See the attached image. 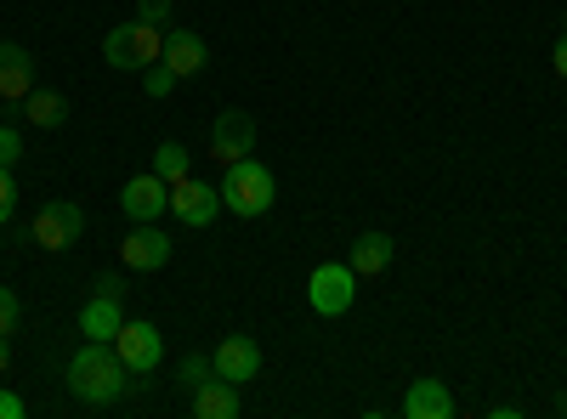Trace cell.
Segmentation results:
<instances>
[{"label":"cell","mask_w":567,"mask_h":419,"mask_svg":"<svg viewBox=\"0 0 567 419\" xmlns=\"http://www.w3.org/2000/svg\"><path fill=\"white\" fill-rule=\"evenodd\" d=\"M131 386V368L120 363L114 341H85L74 357H69V391L85 402V408H109L120 402Z\"/></svg>","instance_id":"obj_1"},{"label":"cell","mask_w":567,"mask_h":419,"mask_svg":"<svg viewBox=\"0 0 567 419\" xmlns=\"http://www.w3.org/2000/svg\"><path fill=\"white\" fill-rule=\"evenodd\" d=\"M278 199V176L261 165V159H233L227 176H221V210H233L239 221H256L267 216Z\"/></svg>","instance_id":"obj_2"},{"label":"cell","mask_w":567,"mask_h":419,"mask_svg":"<svg viewBox=\"0 0 567 419\" xmlns=\"http://www.w3.org/2000/svg\"><path fill=\"white\" fill-rule=\"evenodd\" d=\"M159 57H165V29H154V23H114L103 34V63L120 69V74L148 69Z\"/></svg>","instance_id":"obj_3"},{"label":"cell","mask_w":567,"mask_h":419,"mask_svg":"<svg viewBox=\"0 0 567 419\" xmlns=\"http://www.w3.org/2000/svg\"><path fill=\"white\" fill-rule=\"evenodd\" d=\"M352 301H358V272H352L347 261L312 266V277H307V306H312L318 317H347Z\"/></svg>","instance_id":"obj_4"},{"label":"cell","mask_w":567,"mask_h":419,"mask_svg":"<svg viewBox=\"0 0 567 419\" xmlns=\"http://www.w3.org/2000/svg\"><path fill=\"white\" fill-rule=\"evenodd\" d=\"M80 232H85V210H80L74 199H52V205H40V210L29 216V239H34L40 250H52V255L74 250Z\"/></svg>","instance_id":"obj_5"},{"label":"cell","mask_w":567,"mask_h":419,"mask_svg":"<svg viewBox=\"0 0 567 419\" xmlns=\"http://www.w3.org/2000/svg\"><path fill=\"white\" fill-rule=\"evenodd\" d=\"M171 216L182 227H210L221 216V188H210V181H194V176H176L171 181Z\"/></svg>","instance_id":"obj_6"},{"label":"cell","mask_w":567,"mask_h":419,"mask_svg":"<svg viewBox=\"0 0 567 419\" xmlns=\"http://www.w3.org/2000/svg\"><path fill=\"white\" fill-rule=\"evenodd\" d=\"M114 352H120V363L131 368V375H154V368H159V357H165V335L154 329L148 317H142V323H120Z\"/></svg>","instance_id":"obj_7"},{"label":"cell","mask_w":567,"mask_h":419,"mask_svg":"<svg viewBox=\"0 0 567 419\" xmlns=\"http://www.w3.org/2000/svg\"><path fill=\"white\" fill-rule=\"evenodd\" d=\"M250 154H256V119L245 108L216 114V125H210V159L233 165V159H250Z\"/></svg>","instance_id":"obj_8"},{"label":"cell","mask_w":567,"mask_h":419,"mask_svg":"<svg viewBox=\"0 0 567 419\" xmlns=\"http://www.w3.org/2000/svg\"><path fill=\"white\" fill-rule=\"evenodd\" d=\"M120 210H125L131 221H159V216L171 210V181L154 176V170L131 176L125 188H120Z\"/></svg>","instance_id":"obj_9"},{"label":"cell","mask_w":567,"mask_h":419,"mask_svg":"<svg viewBox=\"0 0 567 419\" xmlns=\"http://www.w3.org/2000/svg\"><path fill=\"white\" fill-rule=\"evenodd\" d=\"M120 261H125L131 272H159V266L171 261V239H165L154 221H136V227L125 232V244H120Z\"/></svg>","instance_id":"obj_10"},{"label":"cell","mask_w":567,"mask_h":419,"mask_svg":"<svg viewBox=\"0 0 567 419\" xmlns=\"http://www.w3.org/2000/svg\"><path fill=\"white\" fill-rule=\"evenodd\" d=\"M210 363H216V375H221V380L245 386V380L261 375V346H256L250 335H227V341L210 352Z\"/></svg>","instance_id":"obj_11"},{"label":"cell","mask_w":567,"mask_h":419,"mask_svg":"<svg viewBox=\"0 0 567 419\" xmlns=\"http://www.w3.org/2000/svg\"><path fill=\"white\" fill-rule=\"evenodd\" d=\"M29 91H34V57H29V45L0 40V97H7V103H23Z\"/></svg>","instance_id":"obj_12"},{"label":"cell","mask_w":567,"mask_h":419,"mask_svg":"<svg viewBox=\"0 0 567 419\" xmlns=\"http://www.w3.org/2000/svg\"><path fill=\"white\" fill-rule=\"evenodd\" d=\"M403 413H409V419H454L460 402H454V391H449L443 380H414L409 397H403Z\"/></svg>","instance_id":"obj_13"},{"label":"cell","mask_w":567,"mask_h":419,"mask_svg":"<svg viewBox=\"0 0 567 419\" xmlns=\"http://www.w3.org/2000/svg\"><path fill=\"white\" fill-rule=\"evenodd\" d=\"M120 306H125L120 295H103V290H97V295L80 306V335H85V341H114V335H120V323H125Z\"/></svg>","instance_id":"obj_14"},{"label":"cell","mask_w":567,"mask_h":419,"mask_svg":"<svg viewBox=\"0 0 567 419\" xmlns=\"http://www.w3.org/2000/svg\"><path fill=\"white\" fill-rule=\"evenodd\" d=\"M159 63H171V74L176 80H194L199 69H205V40L194 34V29H171L165 34V57Z\"/></svg>","instance_id":"obj_15"},{"label":"cell","mask_w":567,"mask_h":419,"mask_svg":"<svg viewBox=\"0 0 567 419\" xmlns=\"http://www.w3.org/2000/svg\"><path fill=\"white\" fill-rule=\"evenodd\" d=\"M187 397H194V413H199V419H233V413H239V386L221 380V375L199 380Z\"/></svg>","instance_id":"obj_16"},{"label":"cell","mask_w":567,"mask_h":419,"mask_svg":"<svg viewBox=\"0 0 567 419\" xmlns=\"http://www.w3.org/2000/svg\"><path fill=\"white\" fill-rule=\"evenodd\" d=\"M392 239H386V232H363V239L352 244V255H347V266L358 272V277H381L386 266H392Z\"/></svg>","instance_id":"obj_17"},{"label":"cell","mask_w":567,"mask_h":419,"mask_svg":"<svg viewBox=\"0 0 567 419\" xmlns=\"http://www.w3.org/2000/svg\"><path fill=\"white\" fill-rule=\"evenodd\" d=\"M23 114H29V125H40V130H58V125L69 119V103L58 97V91H29Z\"/></svg>","instance_id":"obj_18"},{"label":"cell","mask_w":567,"mask_h":419,"mask_svg":"<svg viewBox=\"0 0 567 419\" xmlns=\"http://www.w3.org/2000/svg\"><path fill=\"white\" fill-rule=\"evenodd\" d=\"M154 176H165V181L187 176V148H182V143H159V148H154Z\"/></svg>","instance_id":"obj_19"},{"label":"cell","mask_w":567,"mask_h":419,"mask_svg":"<svg viewBox=\"0 0 567 419\" xmlns=\"http://www.w3.org/2000/svg\"><path fill=\"white\" fill-rule=\"evenodd\" d=\"M216 375V363H210V352H187L182 357V368H176V380H182V391H194L199 380H210Z\"/></svg>","instance_id":"obj_20"},{"label":"cell","mask_w":567,"mask_h":419,"mask_svg":"<svg viewBox=\"0 0 567 419\" xmlns=\"http://www.w3.org/2000/svg\"><path fill=\"white\" fill-rule=\"evenodd\" d=\"M18 159H23V136L12 125H0V170H18Z\"/></svg>","instance_id":"obj_21"},{"label":"cell","mask_w":567,"mask_h":419,"mask_svg":"<svg viewBox=\"0 0 567 419\" xmlns=\"http://www.w3.org/2000/svg\"><path fill=\"white\" fill-rule=\"evenodd\" d=\"M18 317H23V301H18V290H7V284H0V335H12V329H18Z\"/></svg>","instance_id":"obj_22"},{"label":"cell","mask_w":567,"mask_h":419,"mask_svg":"<svg viewBox=\"0 0 567 419\" xmlns=\"http://www.w3.org/2000/svg\"><path fill=\"white\" fill-rule=\"evenodd\" d=\"M142 74H148V97H171V91H176V74H171V63H148Z\"/></svg>","instance_id":"obj_23"},{"label":"cell","mask_w":567,"mask_h":419,"mask_svg":"<svg viewBox=\"0 0 567 419\" xmlns=\"http://www.w3.org/2000/svg\"><path fill=\"white\" fill-rule=\"evenodd\" d=\"M12 210H18V181H12V170H0V227L12 221Z\"/></svg>","instance_id":"obj_24"},{"label":"cell","mask_w":567,"mask_h":419,"mask_svg":"<svg viewBox=\"0 0 567 419\" xmlns=\"http://www.w3.org/2000/svg\"><path fill=\"white\" fill-rule=\"evenodd\" d=\"M136 12H142V23L165 29V23H171V0H136Z\"/></svg>","instance_id":"obj_25"},{"label":"cell","mask_w":567,"mask_h":419,"mask_svg":"<svg viewBox=\"0 0 567 419\" xmlns=\"http://www.w3.org/2000/svg\"><path fill=\"white\" fill-rule=\"evenodd\" d=\"M0 419H23V397L18 391H0Z\"/></svg>","instance_id":"obj_26"},{"label":"cell","mask_w":567,"mask_h":419,"mask_svg":"<svg viewBox=\"0 0 567 419\" xmlns=\"http://www.w3.org/2000/svg\"><path fill=\"white\" fill-rule=\"evenodd\" d=\"M97 290H103V295H120V301H125V277H120V272H103V277H97Z\"/></svg>","instance_id":"obj_27"},{"label":"cell","mask_w":567,"mask_h":419,"mask_svg":"<svg viewBox=\"0 0 567 419\" xmlns=\"http://www.w3.org/2000/svg\"><path fill=\"white\" fill-rule=\"evenodd\" d=\"M550 63H556V80H567V29H561V40H556V52H550Z\"/></svg>","instance_id":"obj_28"},{"label":"cell","mask_w":567,"mask_h":419,"mask_svg":"<svg viewBox=\"0 0 567 419\" xmlns=\"http://www.w3.org/2000/svg\"><path fill=\"white\" fill-rule=\"evenodd\" d=\"M12 368V335H0V375Z\"/></svg>","instance_id":"obj_29"},{"label":"cell","mask_w":567,"mask_h":419,"mask_svg":"<svg viewBox=\"0 0 567 419\" xmlns=\"http://www.w3.org/2000/svg\"><path fill=\"white\" fill-rule=\"evenodd\" d=\"M0 255H7V244H0Z\"/></svg>","instance_id":"obj_30"},{"label":"cell","mask_w":567,"mask_h":419,"mask_svg":"<svg viewBox=\"0 0 567 419\" xmlns=\"http://www.w3.org/2000/svg\"><path fill=\"white\" fill-rule=\"evenodd\" d=\"M561 413H567V402H561Z\"/></svg>","instance_id":"obj_31"}]
</instances>
